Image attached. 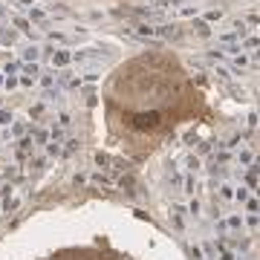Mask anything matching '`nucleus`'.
<instances>
[{
    "instance_id": "1",
    "label": "nucleus",
    "mask_w": 260,
    "mask_h": 260,
    "mask_svg": "<svg viewBox=\"0 0 260 260\" xmlns=\"http://www.w3.org/2000/svg\"><path fill=\"white\" fill-rule=\"evenodd\" d=\"M130 121H133V127L136 130H156L159 121H162V116H159L156 110H150V113H136Z\"/></svg>"
}]
</instances>
